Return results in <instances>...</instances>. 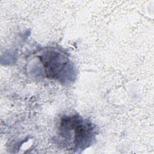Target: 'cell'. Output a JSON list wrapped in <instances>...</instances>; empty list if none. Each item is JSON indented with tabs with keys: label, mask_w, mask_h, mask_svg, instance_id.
Here are the masks:
<instances>
[{
	"label": "cell",
	"mask_w": 154,
	"mask_h": 154,
	"mask_svg": "<svg viewBox=\"0 0 154 154\" xmlns=\"http://www.w3.org/2000/svg\"><path fill=\"white\" fill-rule=\"evenodd\" d=\"M39 58L42 62L48 78L58 79L62 78L63 73L68 66L67 57L55 49H48L44 52Z\"/></svg>",
	"instance_id": "cell-2"
},
{
	"label": "cell",
	"mask_w": 154,
	"mask_h": 154,
	"mask_svg": "<svg viewBox=\"0 0 154 154\" xmlns=\"http://www.w3.org/2000/svg\"><path fill=\"white\" fill-rule=\"evenodd\" d=\"M60 135L67 144L73 145V150H84L94 140V127L92 123L79 116L64 117L60 123Z\"/></svg>",
	"instance_id": "cell-1"
}]
</instances>
